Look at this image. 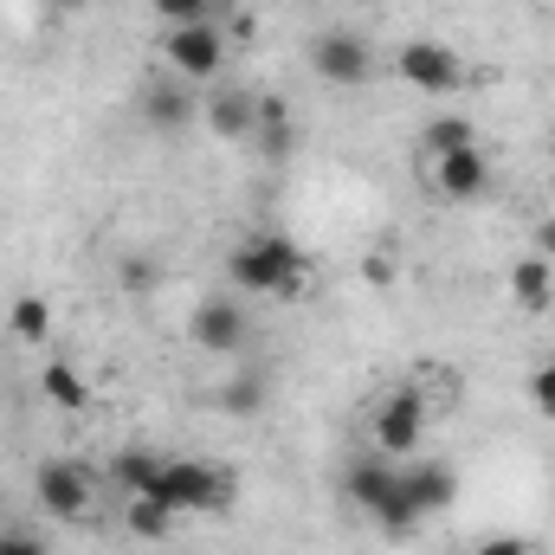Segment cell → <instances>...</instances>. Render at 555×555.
<instances>
[{"label": "cell", "mask_w": 555, "mask_h": 555, "mask_svg": "<svg viewBox=\"0 0 555 555\" xmlns=\"http://www.w3.org/2000/svg\"><path fill=\"white\" fill-rule=\"evenodd\" d=\"M420 439H426V395L420 388H395L375 408V452L382 459H414Z\"/></svg>", "instance_id": "7"}, {"label": "cell", "mask_w": 555, "mask_h": 555, "mask_svg": "<svg viewBox=\"0 0 555 555\" xmlns=\"http://www.w3.org/2000/svg\"><path fill=\"white\" fill-rule=\"evenodd\" d=\"M149 498L168 504L175 517H188V511H227L233 504V472H220L207 459H162Z\"/></svg>", "instance_id": "3"}, {"label": "cell", "mask_w": 555, "mask_h": 555, "mask_svg": "<svg viewBox=\"0 0 555 555\" xmlns=\"http://www.w3.org/2000/svg\"><path fill=\"white\" fill-rule=\"evenodd\" d=\"M343 491H349V504H356V511H369V517L382 524V537H395V543L420 524L414 504L401 498V465H395V459H382V452L356 459V465L343 472Z\"/></svg>", "instance_id": "2"}, {"label": "cell", "mask_w": 555, "mask_h": 555, "mask_svg": "<svg viewBox=\"0 0 555 555\" xmlns=\"http://www.w3.org/2000/svg\"><path fill=\"white\" fill-rule=\"evenodd\" d=\"M33 498L52 524H85L91 517V472L72 465V459H46L33 472Z\"/></svg>", "instance_id": "6"}, {"label": "cell", "mask_w": 555, "mask_h": 555, "mask_svg": "<svg viewBox=\"0 0 555 555\" xmlns=\"http://www.w3.org/2000/svg\"><path fill=\"white\" fill-rule=\"evenodd\" d=\"M253 142H259V155H266V162H284V155H291V104H284V98H259Z\"/></svg>", "instance_id": "15"}, {"label": "cell", "mask_w": 555, "mask_h": 555, "mask_svg": "<svg viewBox=\"0 0 555 555\" xmlns=\"http://www.w3.org/2000/svg\"><path fill=\"white\" fill-rule=\"evenodd\" d=\"M426 155H452V149H472V117H433V124H426Z\"/></svg>", "instance_id": "20"}, {"label": "cell", "mask_w": 555, "mask_h": 555, "mask_svg": "<svg viewBox=\"0 0 555 555\" xmlns=\"http://www.w3.org/2000/svg\"><path fill=\"white\" fill-rule=\"evenodd\" d=\"M246 304L240 297H207V304H194V317H188V336H194V349H207V356H233L240 343H246Z\"/></svg>", "instance_id": "9"}, {"label": "cell", "mask_w": 555, "mask_h": 555, "mask_svg": "<svg viewBox=\"0 0 555 555\" xmlns=\"http://www.w3.org/2000/svg\"><path fill=\"white\" fill-rule=\"evenodd\" d=\"M362 278H369V284H395V259H388V253H369V259H362Z\"/></svg>", "instance_id": "26"}, {"label": "cell", "mask_w": 555, "mask_h": 555, "mask_svg": "<svg viewBox=\"0 0 555 555\" xmlns=\"http://www.w3.org/2000/svg\"><path fill=\"white\" fill-rule=\"evenodd\" d=\"M142 117H149V130H188V124H194V98L181 91V78H175V72H168L162 85H149Z\"/></svg>", "instance_id": "14"}, {"label": "cell", "mask_w": 555, "mask_h": 555, "mask_svg": "<svg viewBox=\"0 0 555 555\" xmlns=\"http://www.w3.org/2000/svg\"><path fill=\"white\" fill-rule=\"evenodd\" d=\"M155 472H162V452H117L111 459V478L124 485V498H149L155 491Z\"/></svg>", "instance_id": "17"}, {"label": "cell", "mask_w": 555, "mask_h": 555, "mask_svg": "<svg viewBox=\"0 0 555 555\" xmlns=\"http://www.w3.org/2000/svg\"><path fill=\"white\" fill-rule=\"evenodd\" d=\"M124 284H137V291H149V284H155V278H149V259H130V266H124Z\"/></svg>", "instance_id": "27"}, {"label": "cell", "mask_w": 555, "mask_h": 555, "mask_svg": "<svg viewBox=\"0 0 555 555\" xmlns=\"http://www.w3.org/2000/svg\"><path fill=\"white\" fill-rule=\"evenodd\" d=\"M304 253H297V240H284V233H246L233 253H227V284L240 291V297H297L304 291Z\"/></svg>", "instance_id": "1"}, {"label": "cell", "mask_w": 555, "mask_h": 555, "mask_svg": "<svg viewBox=\"0 0 555 555\" xmlns=\"http://www.w3.org/2000/svg\"><path fill=\"white\" fill-rule=\"evenodd\" d=\"M0 555H52L39 537H26V530H0Z\"/></svg>", "instance_id": "24"}, {"label": "cell", "mask_w": 555, "mask_h": 555, "mask_svg": "<svg viewBox=\"0 0 555 555\" xmlns=\"http://www.w3.org/2000/svg\"><path fill=\"white\" fill-rule=\"evenodd\" d=\"M472 555H537V550H530L524 537H485V543H478Z\"/></svg>", "instance_id": "25"}, {"label": "cell", "mask_w": 555, "mask_h": 555, "mask_svg": "<svg viewBox=\"0 0 555 555\" xmlns=\"http://www.w3.org/2000/svg\"><path fill=\"white\" fill-rule=\"evenodd\" d=\"M543 259H555V220L543 227Z\"/></svg>", "instance_id": "28"}, {"label": "cell", "mask_w": 555, "mask_h": 555, "mask_svg": "<svg viewBox=\"0 0 555 555\" xmlns=\"http://www.w3.org/2000/svg\"><path fill=\"white\" fill-rule=\"evenodd\" d=\"M310 72H317L323 85H336V91H356V85L375 78V52H369L356 33H317V39H310Z\"/></svg>", "instance_id": "8"}, {"label": "cell", "mask_w": 555, "mask_h": 555, "mask_svg": "<svg viewBox=\"0 0 555 555\" xmlns=\"http://www.w3.org/2000/svg\"><path fill=\"white\" fill-rule=\"evenodd\" d=\"M395 78H401L408 91L446 98V91L465 85V59H459L452 46H439V39H408V46L395 52Z\"/></svg>", "instance_id": "5"}, {"label": "cell", "mask_w": 555, "mask_h": 555, "mask_svg": "<svg viewBox=\"0 0 555 555\" xmlns=\"http://www.w3.org/2000/svg\"><path fill=\"white\" fill-rule=\"evenodd\" d=\"M124 530L142 537V543H162V537H175V511H168V504H155V498H130Z\"/></svg>", "instance_id": "18"}, {"label": "cell", "mask_w": 555, "mask_h": 555, "mask_svg": "<svg viewBox=\"0 0 555 555\" xmlns=\"http://www.w3.org/2000/svg\"><path fill=\"white\" fill-rule=\"evenodd\" d=\"M162 65H168L181 85H214L220 65H227V33H220L214 20L168 26V33H162Z\"/></svg>", "instance_id": "4"}, {"label": "cell", "mask_w": 555, "mask_h": 555, "mask_svg": "<svg viewBox=\"0 0 555 555\" xmlns=\"http://www.w3.org/2000/svg\"><path fill=\"white\" fill-rule=\"evenodd\" d=\"M530 408L543 420H555V362H537L530 369Z\"/></svg>", "instance_id": "22"}, {"label": "cell", "mask_w": 555, "mask_h": 555, "mask_svg": "<svg viewBox=\"0 0 555 555\" xmlns=\"http://www.w3.org/2000/svg\"><path fill=\"white\" fill-rule=\"evenodd\" d=\"M220 408L227 414H259L266 408V375H240L233 388H220Z\"/></svg>", "instance_id": "21"}, {"label": "cell", "mask_w": 555, "mask_h": 555, "mask_svg": "<svg viewBox=\"0 0 555 555\" xmlns=\"http://www.w3.org/2000/svg\"><path fill=\"white\" fill-rule=\"evenodd\" d=\"M149 7H155V20H168V26H194V20H207L214 0H149Z\"/></svg>", "instance_id": "23"}, {"label": "cell", "mask_w": 555, "mask_h": 555, "mask_svg": "<svg viewBox=\"0 0 555 555\" xmlns=\"http://www.w3.org/2000/svg\"><path fill=\"white\" fill-rule=\"evenodd\" d=\"M433 188L446 201H485L491 188V155L472 142V149H452V155H433Z\"/></svg>", "instance_id": "10"}, {"label": "cell", "mask_w": 555, "mask_h": 555, "mask_svg": "<svg viewBox=\"0 0 555 555\" xmlns=\"http://www.w3.org/2000/svg\"><path fill=\"white\" fill-rule=\"evenodd\" d=\"M465 555H472V550H465Z\"/></svg>", "instance_id": "29"}, {"label": "cell", "mask_w": 555, "mask_h": 555, "mask_svg": "<svg viewBox=\"0 0 555 555\" xmlns=\"http://www.w3.org/2000/svg\"><path fill=\"white\" fill-rule=\"evenodd\" d=\"M401 498L414 504V517H433L459 498V472L452 465H401Z\"/></svg>", "instance_id": "12"}, {"label": "cell", "mask_w": 555, "mask_h": 555, "mask_svg": "<svg viewBox=\"0 0 555 555\" xmlns=\"http://www.w3.org/2000/svg\"><path fill=\"white\" fill-rule=\"evenodd\" d=\"M511 297H517V310H550L555 304V259L524 253V259L511 266Z\"/></svg>", "instance_id": "13"}, {"label": "cell", "mask_w": 555, "mask_h": 555, "mask_svg": "<svg viewBox=\"0 0 555 555\" xmlns=\"http://www.w3.org/2000/svg\"><path fill=\"white\" fill-rule=\"evenodd\" d=\"M39 395H46L52 408H72V414H78V408L91 401V382H85V375H78L72 362H52V369L39 375Z\"/></svg>", "instance_id": "16"}, {"label": "cell", "mask_w": 555, "mask_h": 555, "mask_svg": "<svg viewBox=\"0 0 555 555\" xmlns=\"http://www.w3.org/2000/svg\"><path fill=\"white\" fill-rule=\"evenodd\" d=\"M201 117H207V130H214V137H227V142H253V124H259V98H246V91L220 85V91H207Z\"/></svg>", "instance_id": "11"}, {"label": "cell", "mask_w": 555, "mask_h": 555, "mask_svg": "<svg viewBox=\"0 0 555 555\" xmlns=\"http://www.w3.org/2000/svg\"><path fill=\"white\" fill-rule=\"evenodd\" d=\"M7 330H13L20 343H46V336H52V304H46V297H13Z\"/></svg>", "instance_id": "19"}]
</instances>
